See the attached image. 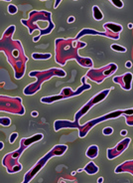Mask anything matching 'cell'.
<instances>
[{
	"label": "cell",
	"mask_w": 133,
	"mask_h": 183,
	"mask_svg": "<svg viewBox=\"0 0 133 183\" xmlns=\"http://www.w3.org/2000/svg\"><path fill=\"white\" fill-rule=\"evenodd\" d=\"M103 28H105L107 31L109 32H112V33H115L116 35H118V33L122 31V26L118 25V24H115V23H105L103 25Z\"/></svg>",
	"instance_id": "obj_13"
},
{
	"label": "cell",
	"mask_w": 133,
	"mask_h": 183,
	"mask_svg": "<svg viewBox=\"0 0 133 183\" xmlns=\"http://www.w3.org/2000/svg\"><path fill=\"white\" fill-rule=\"evenodd\" d=\"M17 137H18V133H17V132H13L12 135H10V137H9V142H10L11 144L14 143L15 140L17 139Z\"/></svg>",
	"instance_id": "obj_23"
},
{
	"label": "cell",
	"mask_w": 133,
	"mask_h": 183,
	"mask_svg": "<svg viewBox=\"0 0 133 183\" xmlns=\"http://www.w3.org/2000/svg\"><path fill=\"white\" fill-rule=\"evenodd\" d=\"M110 48L112 49V50H114L116 52H120V53H125L126 52V48L122 47V46L120 45H117V44H112L110 46Z\"/></svg>",
	"instance_id": "obj_18"
},
{
	"label": "cell",
	"mask_w": 133,
	"mask_h": 183,
	"mask_svg": "<svg viewBox=\"0 0 133 183\" xmlns=\"http://www.w3.org/2000/svg\"><path fill=\"white\" fill-rule=\"evenodd\" d=\"M83 169L82 168H79V169H78V171H77V172H79V173H81L82 172V171Z\"/></svg>",
	"instance_id": "obj_32"
},
{
	"label": "cell",
	"mask_w": 133,
	"mask_h": 183,
	"mask_svg": "<svg viewBox=\"0 0 133 183\" xmlns=\"http://www.w3.org/2000/svg\"><path fill=\"white\" fill-rule=\"evenodd\" d=\"M109 1H111L112 4L117 8H122L123 7V2L121 0H109Z\"/></svg>",
	"instance_id": "obj_21"
},
{
	"label": "cell",
	"mask_w": 133,
	"mask_h": 183,
	"mask_svg": "<svg viewBox=\"0 0 133 183\" xmlns=\"http://www.w3.org/2000/svg\"><path fill=\"white\" fill-rule=\"evenodd\" d=\"M1 1H7V2H9V1H11V0H1Z\"/></svg>",
	"instance_id": "obj_34"
},
{
	"label": "cell",
	"mask_w": 133,
	"mask_h": 183,
	"mask_svg": "<svg viewBox=\"0 0 133 183\" xmlns=\"http://www.w3.org/2000/svg\"><path fill=\"white\" fill-rule=\"evenodd\" d=\"M120 114H125V116H124L125 117H129V116H133V109H128V110H116V112H113V113H110L108 114H105V116L98 117V119L93 120L90 121H87V123L83 125H79V124H75V125H73V128L78 127L79 129V135L81 138H82V137H85L86 135V133L89 132L90 129L94 127V125L98 124L101 123V121H103V120H110V119H116V117H120Z\"/></svg>",
	"instance_id": "obj_6"
},
{
	"label": "cell",
	"mask_w": 133,
	"mask_h": 183,
	"mask_svg": "<svg viewBox=\"0 0 133 183\" xmlns=\"http://www.w3.org/2000/svg\"><path fill=\"white\" fill-rule=\"evenodd\" d=\"M128 27L129 28H132L133 27V24H131V23H130V24H128Z\"/></svg>",
	"instance_id": "obj_33"
},
{
	"label": "cell",
	"mask_w": 133,
	"mask_h": 183,
	"mask_svg": "<svg viewBox=\"0 0 133 183\" xmlns=\"http://www.w3.org/2000/svg\"><path fill=\"white\" fill-rule=\"evenodd\" d=\"M52 57L50 53H44V54H41V53H33L32 54V58L34 60H48Z\"/></svg>",
	"instance_id": "obj_17"
},
{
	"label": "cell",
	"mask_w": 133,
	"mask_h": 183,
	"mask_svg": "<svg viewBox=\"0 0 133 183\" xmlns=\"http://www.w3.org/2000/svg\"><path fill=\"white\" fill-rule=\"evenodd\" d=\"M115 173H121V172H129L133 175V160L125 161L122 164L117 166L115 168Z\"/></svg>",
	"instance_id": "obj_12"
},
{
	"label": "cell",
	"mask_w": 133,
	"mask_h": 183,
	"mask_svg": "<svg viewBox=\"0 0 133 183\" xmlns=\"http://www.w3.org/2000/svg\"><path fill=\"white\" fill-rule=\"evenodd\" d=\"M127 135V131H126V129H123V131H121V135L125 136V135Z\"/></svg>",
	"instance_id": "obj_28"
},
{
	"label": "cell",
	"mask_w": 133,
	"mask_h": 183,
	"mask_svg": "<svg viewBox=\"0 0 133 183\" xmlns=\"http://www.w3.org/2000/svg\"><path fill=\"white\" fill-rule=\"evenodd\" d=\"M1 112L23 114L25 110L22 106L21 98H11L1 96Z\"/></svg>",
	"instance_id": "obj_8"
},
{
	"label": "cell",
	"mask_w": 133,
	"mask_h": 183,
	"mask_svg": "<svg viewBox=\"0 0 133 183\" xmlns=\"http://www.w3.org/2000/svg\"><path fill=\"white\" fill-rule=\"evenodd\" d=\"M3 148H4V143H3L2 142H0V150H2Z\"/></svg>",
	"instance_id": "obj_31"
},
{
	"label": "cell",
	"mask_w": 133,
	"mask_h": 183,
	"mask_svg": "<svg viewBox=\"0 0 133 183\" xmlns=\"http://www.w3.org/2000/svg\"><path fill=\"white\" fill-rule=\"evenodd\" d=\"M61 1H62V0H56V3H55V5H54V8H57V7L59 6V4H60Z\"/></svg>",
	"instance_id": "obj_26"
},
{
	"label": "cell",
	"mask_w": 133,
	"mask_h": 183,
	"mask_svg": "<svg viewBox=\"0 0 133 183\" xmlns=\"http://www.w3.org/2000/svg\"><path fill=\"white\" fill-rule=\"evenodd\" d=\"M43 138V135L42 133H37V135H33L29 138H22L20 142V148H18L17 150H15L13 152H10V153H7L2 159V165L6 167L7 172L10 174L16 173L21 171L22 169V165L19 163V158L26 148H28V146L31 145L32 143H35L40 142V140Z\"/></svg>",
	"instance_id": "obj_2"
},
{
	"label": "cell",
	"mask_w": 133,
	"mask_h": 183,
	"mask_svg": "<svg viewBox=\"0 0 133 183\" xmlns=\"http://www.w3.org/2000/svg\"><path fill=\"white\" fill-rule=\"evenodd\" d=\"M103 182V177H100L97 179V183H102Z\"/></svg>",
	"instance_id": "obj_30"
},
{
	"label": "cell",
	"mask_w": 133,
	"mask_h": 183,
	"mask_svg": "<svg viewBox=\"0 0 133 183\" xmlns=\"http://www.w3.org/2000/svg\"><path fill=\"white\" fill-rule=\"evenodd\" d=\"M38 114H39V113H38V112H32V113H31V116L34 117H37Z\"/></svg>",
	"instance_id": "obj_27"
},
{
	"label": "cell",
	"mask_w": 133,
	"mask_h": 183,
	"mask_svg": "<svg viewBox=\"0 0 133 183\" xmlns=\"http://www.w3.org/2000/svg\"><path fill=\"white\" fill-rule=\"evenodd\" d=\"M86 77H82V86L79 87V89L74 92L71 88H64L61 92V94L58 95V96H52V97H45V98H42L41 99V102H44V104H52L56 101H60V100H64V99H68V98H72V97H75V96H79L81 95L83 91L86 90H89L90 85L89 84H86Z\"/></svg>",
	"instance_id": "obj_7"
},
{
	"label": "cell",
	"mask_w": 133,
	"mask_h": 183,
	"mask_svg": "<svg viewBox=\"0 0 133 183\" xmlns=\"http://www.w3.org/2000/svg\"><path fill=\"white\" fill-rule=\"evenodd\" d=\"M102 133H103L104 135H112V133H113V128L110 127H105V128H103V131H102Z\"/></svg>",
	"instance_id": "obj_22"
},
{
	"label": "cell",
	"mask_w": 133,
	"mask_h": 183,
	"mask_svg": "<svg viewBox=\"0 0 133 183\" xmlns=\"http://www.w3.org/2000/svg\"><path fill=\"white\" fill-rule=\"evenodd\" d=\"M93 18L96 19V21H100L103 19V14H102L100 9L98 8L96 5H94L93 7Z\"/></svg>",
	"instance_id": "obj_16"
},
{
	"label": "cell",
	"mask_w": 133,
	"mask_h": 183,
	"mask_svg": "<svg viewBox=\"0 0 133 183\" xmlns=\"http://www.w3.org/2000/svg\"><path fill=\"white\" fill-rule=\"evenodd\" d=\"M83 170H85L89 175H93V174H96V173L98 172V167L96 164H94V162L90 161V162H89L85 166Z\"/></svg>",
	"instance_id": "obj_14"
},
{
	"label": "cell",
	"mask_w": 133,
	"mask_h": 183,
	"mask_svg": "<svg viewBox=\"0 0 133 183\" xmlns=\"http://www.w3.org/2000/svg\"><path fill=\"white\" fill-rule=\"evenodd\" d=\"M132 78L133 76L131 73H126L120 77H116L113 79V81L115 83L118 84L119 86H121V88L126 91L131 90V82H132Z\"/></svg>",
	"instance_id": "obj_11"
},
{
	"label": "cell",
	"mask_w": 133,
	"mask_h": 183,
	"mask_svg": "<svg viewBox=\"0 0 133 183\" xmlns=\"http://www.w3.org/2000/svg\"><path fill=\"white\" fill-rule=\"evenodd\" d=\"M86 155L89 158H92V159L96 158L97 155H98V146L97 145H90L89 147V149L86 150Z\"/></svg>",
	"instance_id": "obj_15"
},
{
	"label": "cell",
	"mask_w": 133,
	"mask_h": 183,
	"mask_svg": "<svg viewBox=\"0 0 133 183\" xmlns=\"http://www.w3.org/2000/svg\"><path fill=\"white\" fill-rule=\"evenodd\" d=\"M40 37H41V36H39V35H38L37 37H34V38H33V41H34V42H37L38 40L40 39Z\"/></svg>",
	"instance_id": "obj_29"
},
{
	"label": "cell",
	"mask_w": 133,
	"mask_h": 183,
	"mask_svg": "<svg viewBox=\"0 0 133 183\" xmlns=\"http://www.w3.org/2000/svg\"><path fill=\"white\" fill-rule=\"evenodd\" d=\"M73 22H75V17L74 16H71V17H69V19H68V23H73Z\"/></svg>",
	"instance_id": "obj_24"
},
{
	"label": "cell",
	"mask_w": 133,
	"mask_h": 183,
	"mask_svg": "<svg viewBox=\"0 0 133 183\" xmlns=\"http://www.w3.org/2000/svg\"><path fill=\"white\" fill-rule=\"evenodd\" d=\"M110 90H113V88H112V89H106V90L101 91L100 94L96 95V96H94L93 99H90V100L87 102L86 104L83 106L77 113H75L74 123H72V121H70V120H56L55 121V125H54L55 131H60L61 128H73V125L78 124L79 119H81L82 117L85 116V114L89 112L90 109H92L93 106H94L96 104H98V102H100L101 101H103L104 99L107 97V95L109 94Z\"/></svg>",
	"instance_id": "obj_3"
},
{
	"label": "cell",
	"mask_w": 133,
	"mask_h": 183,
	"mask_svg": "<svg viewBox=\"0 0 133 183\" xmlns=\"http://www.w3.org/2000/svg\"><path fill=\"white\" fill-rule=\"evenodd\" d=\"M67 149H68V146L65 145V144H59V145L54 146V148H53L51 151H49L44 157H42L41 159L38 160V162L36 164L24 175V181L22 183H29L34 177L36 176V174L39 172L45 165H46V163L49 159L54 157V156H61L67 151Z\"/></svg>",
	"instance_id": "obj_5"
},
{
	"label": "cell",
	"mask_w": 133,
	"mask_h": 183,
	"mask_svg": "<svg viewBox=\"0 0 133 183\" xmlns=\"http://www.w3.org/2000/svg\"><path fill=\"white\" fill-rule=\"evenodd\" d=\"M117 70L116 64H108L107 66L102 67L100 70H90L86 74V77L93 80V82H96L97 84H100L105 78L109 77L110 75L113 74Z\"/></svg>",
	"instance_id": "obj_9"
},
{
	"label": "cell",
	"mask_w": 133,
	"mask_h": 183,
	"mask_svg": "<svg viewBox=\"0 0 133 183\" xmlns=\"http://www.w3.org/2000/svg\"><path fill=\"white\" fill-rule=\"evenodd\" d=\"M7 11H8L9 14L14 15L18 12V8H17V6H15L14 4H9L8 7H7Z\"/></svg>",
	"instance_id": "obj_19"
},
{
	"label": "cell",
	"mask_w": 133,
	"mask_h": 183,
	"mask_svg": "<svg viewBox=\"0 0 133 183\" xmlns=\"http://www.w3.org/2000/svg\"><path fill=\"white\" fill-rule=\"evenodd\" d=\"M130 143V138H124L123 140H121L119 143L116 144L115 147L113 148H108L107 149V158L108 159H114L117 156H119L120 154L123 153V151L126 149L127 146Z\"/></svg>",
	"instance_id": "obj_10"
},
{
	"label": "cell",
	"mask_w": 133,
	"mask_h": 183,
	"mask_svg": "<svg viewBox=\"0 0 133 183\" xmlns=\"http://www.w3.org/2000/svg\"><path fill=\"white\" fill-rule=\"evenodd\" d=\"M0 124H1L2 127H9L11 124V120L9 117H1V119H0Z\"/></svg>",
	"instance_id": "obj_20"
},
{
	"label": "cell",
	"mask_w": 133,
	"mask_h": 183,
	"mask_svg": "<svg viewBox=\"0 0 133 183\" xmlns=\"http://www.w3.org/2000/svg\"><path fill=\"white\" fill-rule=\"evenodd\" d=\"M29 76L32 78L36 77L38 80L34 85H29L28 87H26L24 89L23 93L25 95H28V96L37 93V92L40 90V88L42 86V83H43L44 81L51 79L52 77H54V76H58V77L63 78L66 76V72L61 70V69H51V70L43 71V72H38V71L31 72V73L29 74Z\"/></svg>",
	"instance_id": "obj_4"
},
{
	"label": "cell",
	"mask_w": 133,
	"mask_h": 183,
	"mask_svg": "<svg viewBox=\"0 0 133 183\" xmlns=\"http://www.w3.org/2000/svg\"><path fill=\"white\" fill-rule=\"evenodd\" d=\"M125 67H126V68H131L132 67V63L130 62V61H128V62L125 63Z\"/></svg>",
	"instance_id": "obj_25"
},
{
	"label": "cell",
	"mask_w": 133,
	"mask_h": 183,
	"mask_svg": "<svg viewBox=\"0 0 133 183\" xmlns=\"http://www.w3.org/2000/svg\"><path fill=\"white\" fill-rule=\"evenodd\" d=\"M71 39H58L56 40V62L60 65H66L67 61L70 59H75L79 65L82 67H93V62L89 58H82L78 55V50L86 47L85 42H77L73 40V43H70Z\"/></svg>",
	"instance_id": "obj_1"
}]
</instances>
